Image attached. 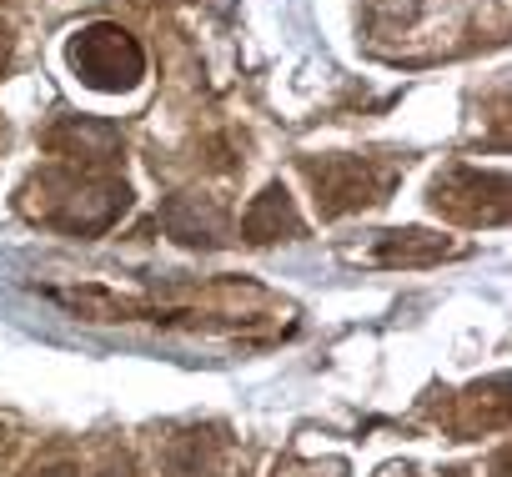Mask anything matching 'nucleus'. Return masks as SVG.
<instances>
[{
  "instance_id": "9b49d317",
  "label": "nucleus",
  "mask_w": 512,
  "mask_h": 477,
  "mask_svg": "<svg viewBox=\"0 0 512 477\" xmlns=\"http://www.w3.org/2000/svg\"><path fill=\"white\" fill-rule=\"evenodd\" d=\"M26 477H76V467L61 462V467H36V472H26Z\"/></svg>"
},
{
  "instance_id": "1a4fd4ad",
  "label": "nucleus",
  "mask_w": 512,
  "mask_h": 477,
  "mask_svg": "<svg viewBox=\"0 0 512 477\" xmlns=\"http://www.w3.org/2000/svg\"><path fill=\"white\" fill-rule=\"evenodd\" d=\"M51 302H61L66 312L86 317V322H131L141 317V302L111 292V287H46Z\"/></svg>"
},
{
  "instance_id": "f257e3e1",
  "label": "nucleus",
  "mask_w": 512,
  "mask_h": 477,
  "mask_svg": "<svg viewBox=\"0 0 512 477\" xmlns=\"http://www.w3.org/2000/svg\"><path fill=\"white\" fill-rule=\"evenodd\" d=\"M41 191H56L41 206V221L71 236H101L131 206L126 181H111V176H41Z\"/></svg>"
},
{
  "instance_id": "7ed1b4c3",
  "label": "nucleus",
  "mask_w": 512,
  "mask_h": 477,
  "mask_svg": "<svg viewBox=\"0 0 512 477\" xmlns=\"http://www.w3.org/2000/svg\"><path fill=\"white\" fill-rule=\"evenodd\" d=\"M312 191H317V206L322 216H347V211H362V206H377L387 201V191L397 186V171L392 166H377L367 156H322V161H302Z\"/></svg>"
},
{
  "instance_id": "6e6552de",
  "label": "nucleus",
  "mask_w": 512,
  "mask_h": 477,
  "mask_svg": "<svg viewBox=\"0 0 512 477\" xmlns=\"http://www.w3.org/2000/svg\"><path fill=\"white\" fill-rule=\"evenodd\" d=\"M372 257L382 267H432V262L452 257V242H447V236H437V231L407 226V231H382Z\"/></svg>"
},
{
  "instance_id": "f03ea898",
  "label": "nucleus",
  "mask_w": 512,
  "mask_h": 477,
  "mask_svg": "<svg viewBox=\"0 0 512 477\" xmlns=\"http://www.w3.org/2000/svg\"><path fill=\"white\" fill-rule=\"evenodd\" d=\"M71 71L91 91H131L146 76V51H141V41L126 26L96 21V26L76 31V41H71Z\"/></svg>"
},
{
  "instance_id": "39448f33",
  "label": "nucleus",
  "mask_w": 512,
  "mask_h": 477,
  "mask_svg": "<svg viewBox=\"0 0 512 477\" xmlns=\"http://www.w3.org/2000/svg\"><path fill=\"white\" fill-rule=\"evenodd\" d=\"M161 226L171 231V242H181V247H221L226 242V211L211 196H196V191L166 196Z\"/></svg>"
},
{
  "instance_id": "9d476101",
  "label": "nucleus",
  "mask_w": 512,
  "mask_h": 477,
  "mask_svg": "<svg viewBox=\"0 0 512 477\" xmlns=\"http://www.w3.org/2000/svg\"><path fill=\"white\" fill-rule=\"evenodd\" d=\"M166 472H171V477H201V472H211V457H206V447H201V432H186V437L171 442Z\"/></svg>"
},
{
  "instance_id": "423d86ee",
  "label": "nucleus",
  "mask_w": 512,
  "mask_h": 477,
  "mask_svg": "<svg viewBox=\"0 0 512 477\" xmlns=\"http://www.w3.org/2000/svg\"><path fill=\"white\" fill-rule=\"evenodd\" d=\"M241 236L256 247H272V242H297L302 236V216H297V201L287 186H267L262 196H256L241 216Z\"/></svg>"
},
{
  "instance_id": "20e7f679",
  "label": "nucleus",
  "mask_w": 512,
  "mask_h": 477,
  "mask_svg": "<svg viewBox=\"0 0 512 477\" xmlns=\"http://www.w3.org/2000/svg\"><path fill=\"white\" fill-rule=\"evenodd\" d=\"M432 206L447 221H462V226H502L507 221V176L502 171L447 166L432 181Z\"/></svg>"
},
{
  "instance_id": "f8f14e48",
  "label": "nucleus",
  "mask_w": 512,
  "mask_h": 477,
  "mask_svg": "<svg viewBox=\"0 0 512 477\" xmlns=\"http://www.w3.org/2000/svg\"><path fill=\"white\" fill-rule=\"evenodd\" d=\"M101 477H126V467H121V472H101Z\"/></svg>"
},
{
  "instance_id": "0eeeda50",
  "label": "nucleus",
  "mask_w": 512,
  "mask_h": 477,
  "mask_svg": "<svg viewBox=\"0 0 512 477\" xmlns=\"http://www.w3.org/2000/svg\"><path fill=\"white\" fill-rule=\"evenodd\" d=\"M46 146H51L56 156H66V161H91V166H101V161H116V156H121V131H116L111 121H101V116H66V121L46 136Z\"/></svg>"
}]
</instances>
